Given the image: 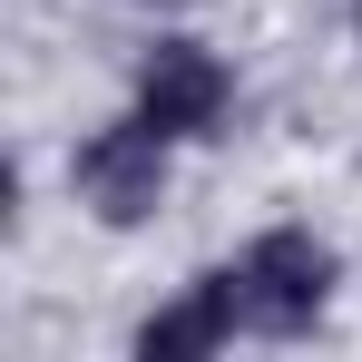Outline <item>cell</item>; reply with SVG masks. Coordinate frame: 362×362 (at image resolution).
<instances>
[{"instance_id":"obj_2","label":"cell","mask_w":362,"mask_h":362,"mask_svg":"<svg viewBox=\"0 0 362 362\" xmlns=\"http://www.w3.org/2000/svg\"><path fill=\"white\" fill-rule=\"evenodd\" d=\"M167 157H177V137H157V127L127 108L118 127L78 137V157H69V196H78L98 226H147L157 196H167Z\"/></svg>"},{"instance_id":"obj_1","label":"cell","mask_w":362,"mask_h":362,"mask_svg":"<svg viewBox=\"0 0 362 362\" xmlns=\"http://www.w3.org/2000/svg\"><path fill=\"white\" fill-rule=\"evenodd\" d=\"M226 274H235L245 333H313L323 303H333V284H343V255L313 235V226H264Z\"/></svg>"},{"instance_id":"obj_3","label":"cell","mask_w":362,"mask_h":362,"mask_svg":"<svg viewBox=\"0 0 362 362\" xmlns=\"http://www.w3.org/2000/svg\"><path fill=\"white\" fill-rule=\"evenodd\" d=\"M226 108H235V69L216 59L206 40H147V59H137V118L157 127V137H216L226 127Z\"/></svg>"},{"instance_id":"obj_4","label":"cell","mask_w":362,"mask_h":362,"mask_svg":"<svg viewBox=\"0 0 362 362\" xmlns=\"http://www.w3.org/2000/svg\"><path fill=\"white\" fill-rule=\"evenodd\" d=\"M235 333H245L235 274H196L167 313H147V323H137V353H147V362H196V353H216V343H235Z\"/></svg>"}]
</instances>
